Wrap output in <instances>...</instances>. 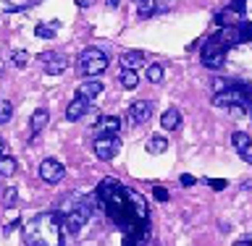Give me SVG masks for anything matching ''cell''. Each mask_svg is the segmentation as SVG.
<instances>
[{"instance_id":"obj_35","label":"cell","mask_w":252,"mask_h":246,"mask_svg":"<svg viewBox=\"0 0 252 246\" xmlns=\"http://www.w3.org/2000/svg\"><path fill=\"white\" fill-rule=\"evenodd\" d=\"M242 157H244V160H247V163H252V155H250V152H244Z\"/></svg>"},{"instance_id":"obj_30","label":"cell","mask_w":252,"mask_h":246,"mask_svg":"<svg viewBox=\"0 0 252 246\" xmlns=\"http://www.w3.org/2000/svg\"><path fill=\"white\" fill-rule=\"evenodd\" d=\"M92 3H94V0H76V5H79V8H90Z\"/></svg>"},{"instance_id":"obj_38","label":"cell","mask_w":252,"mask_h":246,"mask_svg":"<svg viewBox=\"0 0 252 246\" xmlns=\"http://www.w3.org/2000/svg\"><path fill=\"white\" fill-rule=\"evenodd\" d=\"M0 74H3V71H0Z\"/></svg>"},{"instance_id":"obj_16","label":"cell","mask_w":252,"mask_h":246,"mask_svg":"<svg viewBox=\"0 0 252 246\" xmlns=\"http://www.w3.org/2000/svg\"><path fill=\"white\" fill-rule=\"evenodd\" d=\"M118 82H121L124 89H137L139 86V74L137 71H121V74H118Z\"/></svg>"},{"instance_id":"obj_29","label":"cell","mask_w":252,"mask_h":246,"mask_svg":"<svg viewBox=\"0 0 252 246\" xmlns=\"http://www.w3.org/2000/svg\"><path fill=\"white\" fill-rule=\"evenodd\" d=\"M153 11H155V8L150 5V3H145V5H142V11H139V16H142V19H147V16L153 13Z\"/></svg>"},{"instance_id":"obj_19","label":"cell","mask_w":252,"mask_h":246,"mask_svg":"<svg viewBox=\"0 0 252 246\" xmlns=\"http://www.w3.org/2000/svg\"><path fill=\"white\" fill-rule=\"evenodd\" d=\"M147 79H150L153 84H160V82H163V66H160V63L147 66Z\"/></svg>"},{"instance_id":"obj_18","label":"cell","mask_w":252,"mask_h":246,"mask_svg":"<svg viewBox=\"0 0 252 246\" xmlns=\"http://www.w3.org/2000/svg\"><path fill=\"white\" fill-rule=\"evenodd\" d=\"M16 168H19V165H16V160H13L11 155H0V176L11 178L13 173H16Z\"/></svg>"},{"instance_id":"obj_5","label":"cell","mask_w":252,"mask_h":246,"mask_svg":"<svg viewBox=\"0 0 252 246\" xmlns=\"http://www.w3.org/2000/svg\"><path fill=\"white\" fill-rule=\"evenodd\" d=\"M118 149H121V139L118 137H97L94 139V155H97L102 163L113 160L118 155Z\"/></svg>"},{"instance_id":"obj_36","label":"cell","mask_w":252,"mask_h":246,"mask_svg":"<svg viewBox=\"0 0 252 246\" xmlns=\"http://www.w3.org/2000/svg\"><path fill=\"white\" fill-rule=\"evenodd\" d=\"M234 246H250V244H244V241H236Z\"/></svg>"},{"instance_id":"obj_3","label":"cell","mask_w":252,"mask_h":246,"mask_svg":"<svg viewBox=\"0 0 252 246\" xmlns=\"http://www.w3.org/2000/svg\"><path fill=\"white\" fill-rule=\"evenodd\" d=\"M213 105L216 108H228V110H242L247 108V89L244 86H228V89L213 94Z\"/></svg>"},{"instance_id":"obj_8","label":"cell","mask_w":252,"mask_h":246,"mask_svg":"<svg viewBox=\"0 0 252 246\" xmlns=\"http://www.w3.org/2000/svg\"><path fill=\"white\" fill-rule=\"evenodd\" d=\"M153 118V102L147 100H137L134 105L129 108V121L137 126V123H147Z\"/></svg>"},{"instance_id":"obj_1","label":"cell","mask_w":252,"mask_h":246,"mask_svg":"<svg viewBox=\"0 0 252 246\" xmlns=\"http://www.w3.org/2000/svg\"><path fill=\"white\" fill-rule=\"evenodd\" d=\"M61 212H39L24 225L27 246H63L61 244Z\"/></svg>"},{"instance_id":"obj_22","label":"cell","mask_w":252,"mask_h":246,"mask_svg":"<svg viewBox=\"0 0 252 246\" xmlns=\"http://www.w3.org/2000/svg\"><path fill=\"white\" fill-rule=\"evenodd\" d=\"M11 60H13L16 68H24V66L29 63V53H27V50H13V53H11Z\"/></svg>"},{"instance_id":"obj_27","label":"cell","mask_w":252,"mask_h":246,"mask_svg":"<svg viewBox=\"0 0 252 246\" xmlns=\"http://www.w3.org/2000/svg\"><path fill=\"white\" fill-rule=\"evenodd\" d=\"M16 194H19L16 189H5V204H8V207H11V204H16Z\"/></svg>"},{"instance_id":"obj_24","label":"cell","mask_w":252,"mask_h":246,"mask_svg":"<svg viewBox=\"0 0 252 246\" xmlns=\"http://www.w3.org/2000/svg\"><path fill=\"white\" fill-rule=\"evenodd\" d=\"M244 3H247V0H231V5H228V11L239 16V13H244Z\"/></svg>"},{"instance_id":"obj_6","label":"cell","mask_w":252,"mask_h":246,"mask_svg":"<svg viewBox=\"0 0 252 246\" xmlns=\"http://www.w3.org/2000/svg\"><path fill=\"white\" fill-rule=\"evenodd\" d=\"M63 176H66V168L58 163V160H53V157H47V160H42V165H39V178L45 181V184H61Z\"/></svg>"},{"instance_id":"obj_13","label":"cell","mask_w":252,"mask_h":246,"mask_svg":"<svg viewBox=\"0 0 252 246\" xmlns=\"http://www.w3.org/2000/svg\"><path fill=\"white\" fill-rule=\"evenodd\" d=\"M231 144L239 155H244V152H250V147H252V137L247 131H234L231 134Z\"/></svg>"},{"instance_id":"obj_28","label":"cell","mask_w":252,"mask_h":246,"mask_svg":"<svg viewBox=\"0 0 252 246\" xmlns=\"http://www.w3.org/2000/svg\"><path fill=\"white\" fill-rule=\"evenodd\" d=\"M194 176H189V173H184V176H181V186H194Z\"/></svg>"},{"instance_id":"obj_23","label":"cell","mask_w":252,"mask_h":246,"mask_svg":"<svg viewBox=\"0 0 252 246\" xmlns=\"http://www.w3.org/2000/svg\"><path fill=\"white\" fill-rule=\"evenodd\" d=\"M153 196L158 202H168V189H163V186H155L153 189Z\"/></svg>"},{"instance_id":"obj_34","label":"cell","mask_w":252,"mask_h":246,"mask_svg":"<svg viewBox=\"0 0 252 246\" xmlns=\"http://www.w3.org/2000/svg\"><path fill=\"white\" fill-rule=\"evenodd\" d=\"M242 241H244V244H250V246H252V233H247V236H244V239H242Z\"/></svg>"},{"instance_id":"obj_14","label":"cell","mask_w":252,"mask_h":246,"mask_svg":"<svg viewBox=\"0 0 252 246\" xmlns=\"http://www.w3.org/2000/svg\"><path fill=\"white\" fill-rule=\"evenodd\" d=\"M179 123H181V113L176 108H168L165 113L160 115V126L165 131H173V129H179Z\"/></svg>"},{"instance_id":"obj_10","label":"cell","mask_w":252,"mask_h":246,"mask_svg":"<svg viewBox=\"0 0 252 246\" xmlns=\"http://www.w3.org/2000/svg\"><path fill=\"white\" fill-rule=\"evenodd\" d=\"M92 110V102L90 100H82V97H76V100H71L68 102V108H66V118L68 121H82V118L87 115Z\"/></svg>"},{"instance_id":"obj_37","label":"cell","mask_w":252,"mask_h":246,"mask_svg":"<svg viewBox=\"0 0 252 246\" xmlns=\"http://www.w3.org/2000/svg\"><path fill=\"white\" fill-rule=\"evenodd\" d=\"M134 3H142V5H145V3H150V0H134Z\"/></svg>"},{"instance_id":"obj_31","label":"cell","mask_w":252,"mask_h":246,"mask_svg":"<svg viewBox=\"0 0 252 246\" xmlns=\"http://www.w3.org/2000/svg\"><path fill=\"white\" fill-rule=\"evenodd\" d=\"M0 155H8V144H5V139H0Z\"/></svg>"},{"instance_id":"obj_15","label":"cell","mask_w":252,"mask_h":246,"mask_svg":"<svg viewBox=\"0 0 252 246\" xmlns=\"http://www.w3.org/2000/svg\"><path fill=\"white\" fill-rule=\"evenodd\" d=\"M47 121H50V113H47L45 108H39V110H34V113H32V121H29V126H32V134L42 131L45 126H47Z\"/></svg>"},{"instance_id":"obj_12","label":"cell","mask_w":252,"mask_h":246,"mask_svg":"<svg viewBox=\"0 0 252 246\" xmlns=\"http://www.w3.org/2000/svg\"><path fill=\"white\" fill-rule=\"evenodd\" d=\"M100 92H102V82H97V79H90V82H84L82 86H79V94H76V97L92 102Z\"/></svg>"},{"instance_id":"obj_26","label":"cell","mask_w":252,"mask_h":246,"mask_svg":"<svg viewBox=\"0 0 252 246\" xmlns=\"http://www.w3.org/2000/svg\"><path fill=\"white\" fill-rule=\"evenodd\" d=\"M208 186L216 189V191H223V189H226V181H223V178H213V181L208 178Z\"/></svg>"},{"instance_id":"obj_11","label":"cell","mask_w":252,"mask_h":246,"mask_svg":"<svg viewBox=\"0 0 252 246\" xmlns=\"http://www.w3.org/2000/svg\"><path fill=\"white\" fill-rule=\"evenodd\" d=\"M142 63H145V53L142 50H129V53L121 55L124 71H137V68H142Z\"/></svg>"},{"instance_id":"obj_20","label":"cell","mask_w":252,"mask_h":246,"mask_svg":"<svg viewBox=\"0 0 252 246\" xmlns=\"http://www.w3.org/2000/svg\"><path fill=\"white\" fill-rule=\"evenodd\" d=\"M55 27H58V24H39V27L34 29L37 31V37H42V39H53L55 37Z\"/></svg>"},{"instance_id":"obj_17","label":"cell","mask_w":252,"mask_h":246,"mask_svg":"<svg viewBox=\"0 0 252 246\" xmlns=\"http://www.w3.org/2000/svg\"><path fill=\"white\" fill-rule=\"evenodd\" d=\"M168 149V139H163V137H153V139H147V152L150 155H160Z\"/></svg>"},{"instance_id":"obj_9","label":"cell","mask_w":252,"mask_h":246,"mask_svg":"<svg viewBox=\"0 0 252 246\" xmlns=\"http://www.w3.org/2000/svg\"><path fill=\"white\" fill-rule=\"evenodd\" d=\"M118 129H121V118L118 115H100L97 123H94L97 137H116Z\"/></svg>"},{"instance_id":"obj_21","label":"cell","mask_w":252,"mask_h":246,"mask_svg":"<svg viewBox=\"0 0 252 246\" xmlns=\"http://www.w3.org/2000/svg\"><path fill=\"white\" fill-rule=\"evenodd\" d=\"M11 118H13V105L8 100H0V126L8 123Z\"/></svg>"},{"instance_id":"obj_33","label":"cell","mask_w":252,"mask_h":246,"mask_svg":"<svg viewBox=\"0 0 252 246\" xmlns=\"http://www.w3.org/2000/svg\"><path fill=\"white\" fill-rule=\"evenodd\" d=\"M247 108H252V89H247Z\"/></svg>"},{"instance_id":"obj_32","label":"cell","mask_w":252,"mask_h":246,"mask_svg":"<svg viewBox=\"0 0 252 246\" xmlns=\"http://www.w3.org/2000/svg\"><path fill=\"white\" fill-rule=\"evenodd\" d=\"M105 5L108 8H118V0H105Z\"/></svg>"},{"instance_id":"obj_25","label":"cell","mask_w":252,"mask_h":246,"mask_svg":"<svg viewBox=\"0 0 252 246\" xmlns=\"http://www.w3.org/2000/svg\"><path fill=\"white\" fill-rule=\"evenodd\" d=\"M228 86H231V84H228L226 79H213V89H216V94L223 92V89H228Z\"/></svg>"},{"instance_id":"obj_2","label":"cell","mask_w":252,"mask_h":246,"mask_svg":"<svg viewBox=\"0 0 252 246\" xmlns=\"http://www.w3.org/2000/svg\"><path fill=\"white\" fill-rule=\"evenodd\" d=\"M105 68H108V55L100 47H87V50H82V55H79V74L82 76L97 79Z\"/></svg>"},{"instance_id":"obj_4","label":"cell","mask_w":252,"mask_h":246,"mask_svg":"<svg viewBox=\"0 0 252 246\" xmlns=\"http://www.w3.org/2000/svg\"><path fill=\"white\" fill-rule=\"evenodd\" d=\"M200 58H202V63L208 68H220L223 60H226V47L218 45L216 39H208L205 47H202V53H200Z\"/></svg>"},{"instance_id":"obj_7","label":"cell","mask_w":252,"mask_h":246,"mask_svg":"<svg viewBox=\"0 0 252 246\" xmlns=\"http://www.w3.org/2000/svg\"><path fill=\"white\" fill-rule=\"evenodd\" d=\"M39 60L45 63V71L50 76H61L63 71L68 68V60L63 58L61 53H42V55H39Z\"/></svg>"}]
</instances>
